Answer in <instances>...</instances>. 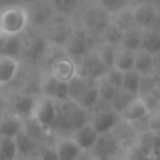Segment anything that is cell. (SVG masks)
<instances>
[{"instance_id":"obj_9","label":"cell","mask_w":160,"mask_h":160,"mask_svg":"<svg viewBox=\"0 0 160 160\" xmlns=\"http://www.w3.org/2000/svg\"><path fill=\"white\" fill-rule=\"evenodd\" d=\"M49 24H51V27H49L51 42H52L53 45L65 48V45L69 41L70 35H72V32H73V27L69 22V20L65 16H61L59 20L52 17Z\"/></svg>"},{"instance_id":"obj_8","label":"cell","mask_w":160,"mask_h":160,"mask_svg":"<svg viewBox=\"0 0 160 160\" xmlns=\"http://www.w3.org/2000/svg\"><path fill=\"white\" fill-rule=\"evenodd\" d=\"M49 73L56 80L62 83H69L70 80L78 75V68H76V62L72 61L69 56L65 55L59 56L56 61H53L49 66Z\"/></svg>"},{"instance_id":"obj_16","label":"cell","mask_w":160,"mask_h":160,"mask_svg":"<svg viewBox=\"0 0 160 160\" xmlns=\"http://www.w3.org/2000/svg\"><path fill=\"white\" fill-rule=\"evenodd\" d=\"M35 100L37 98L28 96V94H20V96H17L13 101V110H14L13 115L18 117L21 119L31 118V112H32Z\"/></svg>"},{"instance_id":"obj_36","label":"cell","mask_w":160,"mask_h":160,"mask_svg":"<svg viewBox=\"0 0 160 160\" xmlns=\"http://www.w3.org/2000/svg\"><path fill=\"white\" fill-rule=\"evenodd\" d=\"M3 41V35H2V32H0V42Z\"/></svg>"},{"instance_id":"obj_23","label":"cell","mask_w":160,"mask_h":160,"mask_svg":"<svg viewBox=\"0 0 160 160\" xmlns=\"http://www.w3.org/2000/svg\"><path fill=\"white\" fill-rule=\"evenodd\" d=\"M117 49H118V47H112V45L100 42V44L96 47V49H94V53H96L97 58L110 69V68H112V65H114Z\"/></svg>"},{"instance_id":"obj_27","label":"cell","mask_w":160,"mask_h":160,"mask_svg":"<svg viewBox=\"0 0 160 160\" xmlns=\"http://www.w3.org/2000/svg\"><path fill=\"white\" fill-rule=\"evenodd\" d=\"M112 22L117 27L121 28L124 32L131 30V28L136 27L135 21H133V16H132V7H128V8H125V10L117 13L115 16H112Z\"/></svg>"},{"instance_id":"obj_34","label":"cell","mask_w":160,"mask_h":160,"mask_svg":"<svg viewBox=\"0 0 160 160\" xmlns=\"http://www.w3.org/2000/svg\"><path fill=\"white\" fill-rule=\"evenodd\" d=\"M153 76H155V88H156V91L160 94V76L155 75V73H153Z\"/></svg>"},{"instance_id":"obj_10","label":"cell","mask_w":160,"mask_h":160,"mask_svg":"<svg viewBox=\"0 0 160 160\" xmlns=\"http://www.w3.org/2000/svg\"><path fill=\"white\" fill-rule=\"evenodd\" d=\"M70 136L76 142V145L80 148L82 152H91L100 139V135L97 133V131L94 129L90 122H87V124L79 127L78 129H75L70 133Z\"/></svg>"},{"instance_id":"obj_12","label":"cell","mask_w":160,"mask_h":160,"mask_svg":"<svg viewBox=\"0 0 160 160\" xmlns=\"http://www.w3.org/2000/svg\"><path fill=\"white\" fill-rule=\"evenodd\" d=\"M82 150L76 145V142L72 139V136H61L56 139L53 155L56 160H76L80 156Z\"/></svg>"},{"instance_id":"obj_7","label":"cell","mask_w":160,"mask_h":160,"mask_svg":"<svg viewBox=\"0 0 160 160\" xmlns=\"http://www.w3.org/2000/svg\"><path fill=\"white\" fill-rule=\"evenodd\" d=\"M41 96L48 97L56 102L68 101L69 94H68V83H62L56 80L49 72L42 78L41 82Z\"/></svg>"},{"instance_id":"obj_25","label":"cell","mask_w":160,"mask_h":160,"mask_svg":"<svg viewBox=\"0 0 160 160\" xmlns=\"http://www.w3.org/2000/svg\"><path fill=\"white\" fill-rule=\"evenodd\" d=\"M122 37H124V31L119 27H117L115 24L111 20V24L107 27V30L102 32L100 42H104V44L112 45V47H119L122 41Z\"/></svg>"},{"instance_id":"obj_37","label":"cell","mask_w":160,"mask_h":160,"mask_svg":"<svg viewBox=\"0 0 160 160\" xmlns=\"http://www.w3.org/2000/svg\"><path fill=\"white\" fill-rule=\"evenodd\" d=\"M139 2H150V0H139Z\"/></svg>"},{"instance_id":"obj_18","label":"cell","mask_w":160,"mask_h":160,"mask_svg":"<svg viewBox=\"0 0 160 160\" xmlns=\"http://www.w3.org/2000/svg\"><path fill=\"white\" fill-rule=\"evenodd\" d=\"M133 62H135V52L118 47L112 68L125 73V72H129V70H133Z\"/></svg>"},{"instance_id":"obj_24","label":"cell","mask_w":160,"mask_h":160,"mask_svg":"<svg viewBox=\"0 0 160 160\" xmlns=\"http://www.w3.org/2000/svg\"><path fill=\"white\" fill-rule=\"evenodd\" d=\"M129 4L131 0H94V6L100 7L110 16H115L117 13L129 7Z\"/></svg>"},{"instance_id":"obj_22","label":"cell","mask_w":160,"mask_h":160,"mask_svg":"<svg viewBox=\"0 0 160 160\" xmlns=\"http://www.w3.org/2000/svg\"><path fill=\"white\" fill-rule=\"evenodd\" d=\"M141 78L135 70H129L122 75V83H121V90L128 94L138 97L139 93V86H141Z\"/></svg>"},{"instance_id":"obj_38","label":"cell","mask_w":160,"mask_h":160,"mask_svg":"<svg viewBox=\"0 0 160 160\" xmlns=\"http://www.w3.org/2000/svg\"><path fill=\"white\" fill-rule=\"evenodd\" d=\"M159 111H160V108H159Z\"/></svg>"},{"instance_id":"obj_35","label":"cell","mask_w":160,"mask_h":160,"mask_svg":"<svg viewBox=\"0 0 160 160\" xmlns=\"http://www.w3.org/2000/svg\"><path fill=\"white\" fill-rule=\"evenodd\" d=\"M18 3H21V6H24V4H30V3H34L35 0H17Z\"/></svg>"},{"instance_id":"obj_30","label":"cell","mask_w":160,"mask_h":160,"mask_svg":"<svg viewBox=\"0 0 160 160\" xmlns=\"http://www.w3.org/2000/svg\"><path fill=\"white\" fill-rule=\"evenodd\" d=\"M79 4V0H53V6L58 8V11L66 14L73 11Z\"/></svg>"},{"instance_id":"obj_5","label":"cell","mask_w":160,"mask_h":160,"mask_svg":"<svg viewBox=\"0 0 160 160\" xmlns=\"http://www.w3.org/2000/svg\"><path fill=\"white\" fill-rule=\"evenodd\" d=\"M121 121H122L121 115L118 112H115L112 108H110V105H108V108H101V110L96 111L88 122L93 125V128L97 131V133L101 136L111 133L118 127Z\"/></svg>"},{"instance_id":"obj_21","label":"cell","mask_w":160,"mask_h":160,"mask_svg":"<svg viewBox=\"0 0 160 160\" xmlns=\"http://www.w3.org/2000/svg\"><path fill=\"white\" fill-rule=\"evenodd\" d=\"M22 131V119L16 115H10L0 122V135L16 138Z\"/></svg>"},{"instance_id":"obj_1","label":"cell","mask_w":160,"mask_h":160,"mask_svg":"<svg viewBox=\"0 0 160 160\" xmlns=\"http://www.w3.org/2000/svg\"><path fill=\"white\" fill-rule=\"evenodd\" d=\"M30 14L21 4H8L0 8V32L3 38H17L28 27Z\"/></svg>"},{"instance_id":"obj_3","label":"cell","mask_w":160,"mask_h":160,"mask_svg":"<svg viewBox=\"0 0 160 160\" xmlns=\"http://www.w3.org/2000/svg\"><path fill=\"white\" fill-rule=\"evenodd\" d=\"M56 118H58V102L44 96L38 97L31 112V119L35 121L44 131H48L55 127Z\"/></svg>"},{"instance_id":"obj_33","label":"cell","mask_w":160,"mask_h":160,"mask_svg":"<svg viewBox=\"0 0 160 160\" xmlns=\"http://www.w3.org/2000/svg\"><path fill=\"white\" fill-rule=\"evenodd\" d=\"M153 56H155V75L160 76V53Z\"/></svg>"},{"instance_id":"obj_26","label":"cell","mask_w":160,"mask_h":160,"mask_svg":"<svg viewBox=\"0 0 160 160\" xmlns=\"http://www.w3.org/2000/svg\"><path fill=\"white\" fill-rule=\"evenodd\" d=\"M97 84V91H98V98L100 101L102 102H107L110 105V102L114 100V97L117 96V93L119 91V88L114 87L112 84H110L108 82H105L104 79H98L96 82Z\"/></svg>"},{"instance_id":"obj_28","label":"cell","mask_w":160,"mask_h":160,"mask_svg":"<svg viewBox=\"0 0 160 160\" xmlns=\"http://www.w3.org/2000/svg\"><path fill=\"white\" fill-rule=\"evenodd\" d=\"M133 98H136V97L132 96V94H128V93H125V91L119 90L118 93H117V96L114 97V100L110 102V108H112L115 112L121 114Z\"/></svg>"},{"instance_id":"obj_19","label":"cell","mask_w":160,"mask_h":160,"mask_svg":"<svg viewBox=\"0 0 160 160\" xmlns=\"http://www.w3.org/2000/svg\"><path fill=\"white\" fill-rule=\"evenodd\" d=\"M119 47L125 48V49H129L132 52H136V51L141 49V47H142V30L141 28L133 27L131 30L125 31Z\"/></svg>"},{"instance_id":"obj_15","label":"cell","mask_w":160,"mask_h":160,"mask_svg":"<svg viewBox=\"0 0 160 160\" xmlns=\"http://www.w3.org/2000/svg\"><path fill=\"white\" fill-rule=\"evenodd\" d=\"M133 70L139 76H150L155 73V56L143 49L135 52Z\"/></svg>"},{"instance_id":"obj_6","label":"cell","mask_w":160,"mask_h":160,"mask_svg":"<svg viewBox=\"0 0 160 160\" xmlns=\"http://www.w3.org/2000/svg\"><path fill=\"white\" fill-rule=\"evenodd\" d=\"M76 68H78V76L86 79V80H91V82H97L98 79H101L108 69V68L97 58L94 52L90 53L88 56H86V58L82 59L80 62H78Z\"/></svg>"},{"instance_id":"obj_17","label":"cell","mask_w":160,"mask_h":160,"mask_svg":"<svg viewBox=\"0 0 160 160\" xmlns=\"http://www.w3.org/2000/svg\"><path fill=\"white\" fill-rule=\"evenodd\" d=\"M141 49L158 55L160 53V31L155 28H145L142 30V47Z\"/></svg>"},{"instance_id":"obj_4","label":"cell","mask_w":160,"mask_h":160,"mask_svg":"<svg viewBox=\"0 0 160 160\" xmlns=\"http://www.w3.org/2000/svg\"><path fill=\"white\" fill-rule=\"evenodd\" d=\"M111 20H112V16H110L104 10H101L100 7L93 4L90 8L86 10L84 16H83L82 27L84 30H87L93 37H96L97 39H100L102 32L111 24Z\"/></svg>"},{"instance_id":"obj_20","label":"cell","mask_w":160,"mask_h":160,"mask_svg":"<svg viewBox=\"0 0 160 160\" xmlns=\"http://www.w3.org/2000/svg\"><path fill=\"white\" fill-rule=\"evenodd\" d=\"M17 143L13 136L0 135V160H17Z\"/></svg>"},{"instance_id":"obj_13","label":"cell","mask_w":160,"mask_h":160,"mask_svg":"<svg viewBox=\"0 0 160 160\" xmlns=\"http://www.w3.org/2000/svg\"><path fill=\"white\" fill-rule=\"evenodd\" d=\"M21 62L13 55H0V86H7L17 78Z\"/></svg>"},{"instance_id":"obj_29","label":"cell","mask_w":160,"mask_h":160,"mask_svg":"<svg viewBox=\"0 0 160 160\" xmlns=\"http://www.w3.org/2000/svg\"><path fill=\"white\" fill-rule=\"evenodd\" d=\"M122 75H124L122 72L114 69V68H110V69H107V72H105V75L102 76V79H104L105 82H108L110 84H112L114 87H117V88H119V90H121Z\"/></svg>"},{"instance_id":"obj_2","label":"cell","mask_w":160,"mask_h":160,"mask_svg":"<svg viewBox=\"0 0 160 160\" xmlns=\"http://www.w3.org/2000/svg\"><path fill=\"white\" fill-rule=\"evenodd\" d=\"M96 42V37H93L83 27L73 28L72 35H70L69 41L66 42V45H65V52L72 61H75L78 63L82 59H84L86 56L94 52Z\"/></svg>"},{"instance_id":"obj_11","label":"cell","mask_w":160,"mask_h":160,"mask_svg":"<svg viewBox=\"0 0 160 160\" xmlns=\"http://www.w3.org/2000/svg\"><path fill=\"white\" fill-rule=\"evenodd\" d=\"M156 10L152 2H139L135 7H132V16L135 25L141 30L150 28L153 24V20L156 16Z\"/></svg>"},{"instance_id":"obj_31","label":"cell","mask_w":160,"mask_h":160,"mask_svg":"<svg viewBox=\"0 0 160 160\" xmlns=\"http://www.w3.org/2000/svg\"><path fill=\"white\" fill-rule=\"evenodd\" d=\"M150 28H155V30L160 31V8L156 10V16H155V20H153V24Z\"/></svg>"},{"instance_id":"obj_14","label":"cell","mask_w":160,"mask_h":160,"mask_svg":"<svg viewBox=\"0 0 160 160\" xmlns=\"http://www.w3.org/2000/svg\"><path fill=\"white\" fill-rule=\"evenodd\" d=\"M119 115H121L122 121L128 122V124H135V122H139L142 119L148 118L150 115V112L146 108V105L143 104V101L139 97H136L128 104V107Z\"/></svg>"},{"instance_id":"obj_32","label":"cell","mask_w":160,"mask_h":160,"mask_svg":"<svg viewBox=\"0 0 160 160\" xmlns=\"http://www.w3.org/2000/svg\"><path fill=\"white\" fill-rule=\"evenodd\" d=\"M76 160H96V159H94V156L91 152H82Z\"/></svg>"}]
</instances>
